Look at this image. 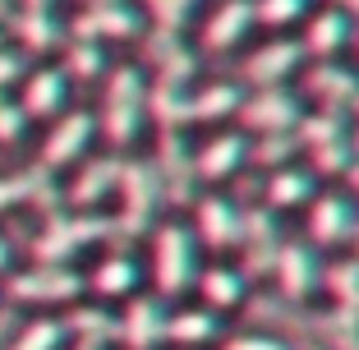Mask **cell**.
I'll return each instance as SVG.
<instances>
[{"instance_id":"1","label":"cell","mask_w":359,"mask_h":350,"mask_svg":"<svg viewBox=\"0 0 359 350\" xmlns=\"http://www.w3.org/2000/svg\"><path fill=\"white\" fill-rule=\"evenodd\" d=\"M97 134L111 148H129L143 125H148V79L138 65H116L106 69V88H102V107H97Z\"/></svg>"},{"instance_id":"2","label":"cell","mask_w":359,"mask_h":350,"mask_svg":"<svg viewBox=\"0 0 359 350\" xmlns=\"http://www.w3.org/2000/svg\"><path fill=\"white\" fill-rule=\"evenodd\" d=\"M102 240H116L111 217H102V213H46L42 231L32 235V263L74 267V258Z\"/></svg>"},{"instance_id":"3","label":"cell","mask_w":359,"mask_h":350,"mask_svg":"<svg viewBox=\"0 0 359 350\" xmlns=\"http://www.w3.org/2000/svg\"><path fill=\"white\" fill-rule=\"evenodd\" d=\"M116 198H120V213L111 217V231L116 240H138L157 226V203H161V180L152 161L134 157L120 166V184H116Z\"/></svg>"},{"instance_id":"4","label":"cell","mask_w":359,"mask_h":350,"mask_svg":"<svg viewBox=\"0 0 359 350\" xmlns=\"http://www.w3.org/2000/svg\"><path fill=\"white\" fill-rule=\"evenodd\" d=\"M83 272L79 267H55V263H28L14 267L5 281V299L28 309H69L83 299Z\"/></svg>"},{"instance_id":"5","label":"cell","mask_w":359,"mask_h":350,"mask_svg":"<svg viewBox=\"0 0 359 350\" xmlns=\"http://www.w3.org/2000/svg\"><path fill=\"white\" fill-rule=\"evenodd\" d=\"M152 281L157 295H184L198 281V240L184 222L152 226Z\"/></svg>"},{"instance_id":"6","label":"cell","mask_w":359,"mask_h":350,"mask_svg":"<svg viewBox=\"0 0 359 350\" xmlns=\"http://www.w3.org/2000/svg\"><path fill=\"white\" fill-rule=\"evenodd\" d=\"M93 138H97L93 111L69 107L65 116L51 120V129H46V138H42V152H37V166H42L46 175H55V170H74L79 161H88Z\"/></svg>"},{"instance_id":"7","label":"cell","mask_w":359,"mask_h":350,"mask_svg":"<svg viewBox=\"0 0 359 350\" xmlns=\"http://www.w3.org/2000/svg\"><path fill=\"white\" fill-rule=\"evenodd\" d=\"M143 32V14L129 5V0H93V5H83V10L69 19V37H79V42H129V37H138Z\"/></svg>"},{"instance_id":"8","label":"cell","mask_w":359,"mask_h":350,"mask_svg":"<svg viewBox=\"0 0 359 350\" xmlns=\"http://www.w3.org/2000/svg\"><path fill=\"white\" fill-rule=\"evenodd\" d=\"M304 107L290 88H258L254 97H240V125L254 134H295Z\"/></svg>"},{"instance_id":"9","label":"cell","mask_w":359,"mask_h":350,"mask_svg":"<svg viewBox=\"0 0 359 350\" xmlns=\"http://www.w3.org/2000/svg\"><path fill=\"white\" fill-rule=\"evenodd\" d=\"M299 65H304V46H299V37H272V42H263L258 51L244 55L240 74L244 83L254 88H285V79L299 74Z\"/></svg>"},{"instance_id":"10","label":"cell","mask_w":359,"mask_h":350,"mask_svg":"<svg viewBox=\"0 0 359 350\" xmlns=\"http://www.w3.org/2000/svg\"><path fill=\"white\" fill-rule=\"evenodd\" d=\"M138 281H143V267H138V258L129 254L125 244L106 249V254L93 263V272H83V286L97 295V304L134 299V295H138Z\"/></svg>"},{"instance_id":"11","label":"cell","mask_w":359,"mask_h":350,"mask_svg":"<svg viewBox=\"0 0 359 350\" xmlns=\"http://www.w3.org/2000/svg\"><path fill=\"white\" fill-rule=\"evenodd\" d=\"M19 107H23V116H28V125L32 120H46V125H51L55 116L69 111V79L60 74V65H37V69L23 74Z\"/></svg>"},{"instance_id":"12","label":"cell","mask_w":359,"mask_h":350,"mask_svg":"<svg viewBox=\"0 0 359 350\" xmlns=\"http://www.w3.org/2000/svg\"><path fill=\"white\" fill-rule=\"evenodd\" d=\"M116 341H125V350H157L166 341V304H161V295L125 299V314H116Z\"/></svg>"},{"instance_id":"13","label":"cell","mask_w":359,"mask_h":350,"mask_svg":"<svg viewBox=\"0 0 359 350\" xmlns=\"http://www.w3.org/2000/svg\"><path fill=\"white\" fill-rule=\"evenodd\" d=\"M120 166H125L120 157H88V161H79V175L65 184L69 213H97L106 198H116Z\"/></svg>"},{"instance_id":"14","label":"cell","mask_w":359,"mask_h":350,"mask_svg":"<svg viewBox=\"0 0 359 350\" xmlns=\"http://www.w3.org/2000/svg\"><path fill=\"white\" fill-rule=\"evenodd\" d=\"M240 217L244 208H235L226 194H208L194 203V240L208 244L212 254H226L231 244H240Z\"/></svg>"},{"instance_id":"15","label":"cell","mask_w":359,"mask_h":350,"mask_svg":"<svg viewBox=\"0 0 359 350\" xmlns=\"http://www.w3.org/2000/svg\"><path fill=\"white\" fill-rule=\"evenodd\" d=\"M240 249H244V263H249L254 276L272 272L276 249H281V226H276L272 208H244V217H240Z\"/></svg>"},{"instance_id":"16","label":"cell","mask_w":359,"mask_h":350,"mask_svg":"<svg viewBox=\"0 0 359 350\" xmlns=\"http://www.w3.org/2000/svg\"><path fill=\"white\" fill-rule=\"evenodd\" d=\"M276 286H281L285 299H309L318 290V281H323V267H318V254L309 249L304 240H290L276 249Z\"/></svg>"},{"instance_id":"17","label":"cell","mask_w":359,"mask_h":350,"mask_svg":"<svg viewBox=\"0 0 359 350\" xmlns=\"http://www.w3.org/2000/svg\"><path fill=\"white\" fill-rule=\"evenodd\" d=\"M249 28H254V0H222L203 19L198 42L203 51H231V46H240L249 37Z\"/></svg>"},{"instance_id":"18","label":"cell","mask_w":359,"mask_h":350,"mask_svg":"<svg viewBox=\"0 0 359 350\" xmlns=\"http://www.w3.org/2000/svg\"><path fill=\"white\" fill-rule=\"evenodd\" d=\"M152 170H157L166 198H175V203L194 198V180H198V175H194V157H189V148H184V134H161Z\"/></svg>"},{"instance_id":"19","label":"cell","mask_w":359,"mask_h":350,"mask_svg":"<svg viewBox=\"0 0 359 350\" xmlns=\"http://www.w3.org/2000/svg\"><path fill=\"white\" fill-rule=\"evenodd\" d=\"M148 65H152V74H157V83H189L194 79V69H198V55L184 46V37L180 32H161V28H152L148 32Z\"/></svg>"},{"instance_id":"20","label":"cell","mask_w":359,"mask_h":350,"mask_svg":"<svg viewBox=\"0 0 359 350\" xmlns=\"http://www.w3.org/2000/svg\"><path fill=\"white\" fill-rule=\"evenodd\" d=\"M355 222H359V213H355V203H350L346 194H323V198L309 203V235H313V244H323V249L350 240Z\"/></svg>"},{"instance_id":"21","label":"cell","mask_w":359,"mask_h":350,"mask_svg":"<svg viewBox=\"0 0 359 350\" xmlns=\"http://www.w3.org/2000/svg\"><path fill=\"white\" fill-rule=\"evenodd\" d=\"M350 37H355V19L332 10V5H323V10L309 14V28H304V37H299V46H304V55L337 60L341 46H350Z\"/></svg>"},{"instance_id":"22","label":"cell","mask_w":359,"mask_h":350,"mask_svg":"<svg viewBox=\"0 0 359 350\" xmlns=\"http://www.w3.org/2000/svg\"><path fill=\"white\" fill-rule=\"evenodd\" d=\"M304 88L323 102V111H346V107L359 102V74L341 60H318L313 69H309Z\"/></svg>"},{"instance_id":"23","label":"cell","mask_w":359,"mask_h":350,"mask_svg":"<svg viewBox=\"0 0 359 350\" xmlns=\"http://www.w3.org/2000/svg\"><path fill=\"white\" fill-rule=\"evenodd\" d=\"M244 161H249V138L244 134H212L194 157V175L217 184V180H231Z\"/></svg>"},{"instance_id":"24","label":"cell","mask_w":359,"mask_h":350,"mask_svg":"<svg viewBox=\"0 0 359 350\" xmlns=\"http://www.w3.org/2000/svg\"><path fill=\"white\" fill-rule=\"evenodd\" d=\"M5 28L14 32V42H19L23 55H46L65 42V28L55 19V10H14Z\"/></svg>"},{"instance_id":"25","label":"cell","mask_w":359,"mask_h":350,"mask_svg":"<svg viewBox=\"0 0 359 350\" xmlns=\"http://www.w3.org/2000/svg\"><path fill=\"white\" fill-rule=\"evenodd\" d=\"M55 175H46L42 166L32 170H19V175H0V213H14V208H32V203H42L46 213H55Z\"/></svg>"},{"instance_id":"26","label":"cell","mask_w":359,"mask_h":350,"mask_svg":"<svg viewBox=\"0 0 359 350\" xmlns=\"http://www.w3.org/2000/svg\"><path fill=\"white\" fill-rule=\"evenodd\" d=\"M313 189H318V175L304 166H276L263 184V198L272 213L281 208H299V203H313Z\"/></svg>"},{"instance_id":"27","label":"cell","mask_w":359,"mask_h":350,"mask_svg":"<svg viewBox=\"0 0 359 350\" xmlns=\"http://www.w3.org/2000/svg\"><path fill=\"white\" fill-rule=\"evenodd\" d=\"M65 332L69 341H83V346H111L116 341V314L111 304H69L65 314Z\"/></svg>"},{"instance_id":"28","label":"cell","mask_w":359,"mask_h":350,"mask_svg":"<svg viewBox=\"0 0 359 350\" xmlns=\"http://www.w3.org/2000/svg\"><path fill=\"white\" fill-rule=\"evenodd\" d=\"M198 295H203V309H212V314H222V309H235L244 299V290H249V281H244V272H235V267H208V272H198Z\"/></svg>"},{"instance_id":"29","label":"cell","mask_w":359,"mask_h":350,"mask_svg":"<svg viewBox=\"0 0 359 350\" xmlns=\"http://www.w3.org/2000/svg\"><path fill=\"white\" fill-rule=\"evenodd\" d=\"M69 346V332H65V318L55 314H32L14 328V337L5 341V350H65Z\"/></svg>"},{"instance_id":"30","label":"cell","mask_w":359,"mask_h":350,"mask_svg":"<svg viewBox=\"0 0 359 350\" xmlns=\"http://www.w3.org/2000/svg\"><path fill=\"white\" fill-rule=\"evenodd\" d=\"M222 337V318L212 309H180V314H166V341L175 346H208V341Z\"/></svg>"},{"instance_id":"31","label":"cell","mask_w":359,"mask_h":350,"mask_svg":"<svg viewBox=\"0 0 359 350\" xmlns=\"http://www.w3.org/2000/svg\"><path fill=\"white\" fill-rule=\"evenodd\" d=\"M240 97L244 88L235 79H212L198 93H189V120H222L231 111H240Z\"/></svg>"},{"instance_id":"32","label":"cell","mask_w":359,"mask_h":350,"mask_svg":"<svg viewBox=\"0 0 359 350\" xmlns=\"http://www.w3.org/2000/svg\"><path fill=\"white\" fill-rule=\"evenodd\" d=\"M60 74L69 79V83H93V79H106V46L69 37V42H65Z\"/></svg>"},{"instance_id":"33","label":"cell","mask_w":359,"mask_h":350,"mask_svg":"<svg viewBox=\"0 0 359 350\" xmlns=\"http://www.w3.org/2000/svg\"><path fill=\"white\" fill-rule=\"evenodd\" d=\"M323 286H332V299L337 309H350L359 314V258H341L323 272Z\"/></svg>"},{"instance_id":"34","label":"cell","mask_w":359,"mask_h":350,"mask_svg":"<svg viewBox=\"0 0 359 350\" xmlns=\"http://www.w3.org/2000/svg\"><path fill=\"white\" fill-rule=\"evenodd\" d=\"M299 19H309V0H254V23L272 32H285Z\"/></svg>"},{"instance_id":"35","label":"cell","mask_w":359,"mask_h":350,"mask_svg":"<svg viewBox=\"0 0 359 350\" xmlns=\"http://www.w3.org/2000/svg\"><path fill=\"white\" fill-rule=\"evenodd\" d=\"M143 19H152V28L161 32H180V23L189 19V5L194 0H129Z\"/></svg>"},{"instance_id":"36","label":"cell","mask_w":359,"mask_h":350,"mask_svg":"<svg viewBox=\"0 0 359 350\" xmlns=\"http://www.w3.org/2000/svg\"><path fill=\"white\" fill-rule=\"evenodd\" d=\"M295 152H299V138L295 134H263L254 148H249V157H254L258 166H285Z\"/></svg>"},{"instance_id":"37","label":"cell","mask_w":359,"mask_h":350,"mask_svg":"<svg viewBox=\"0 0 359 350\" xmlns=\"http://www.w3.org/2000/svg\"><path fill=\"white\" fill-rule=\"evenodd\" d=\"M23 134H28V116H23V107L14 102V97H0V148L23 143Z\"/></svg>"},{"instance_id":"38","label":"cell","mask_w":359,"mask_h":350,"mask_svg":"<svg viewBox=\"0 0 359 350\" xmlns=\"http://www.w3.org/2000/svg\"><path fill=\"white\" fill-rule=\"evenodd\" d=\"M323 328H327V337H332V346H337V350H359V314L337 309Z\"/></svg>"},{"instance_id":"39","label":"cell","mask_w":359,"mask_h":350,"mask_svg":"<svg viewBox=\"0 0 359 350\" xmlns=\"http://www.w3.org/2000/svg\"><path fill=\"white\" fill-rule=\"evenodd\" d=\"M23 74H28V55L19 46H0V97L10 93L14 83H23Z\"/></svg>"},{"instance_id":"40","label":"cell","mask_w":359,"mask_h":350,"mask_svg":"<svg viewBox=\"0 0 359 350\" xmlns=\"http://www.w3.org/2000/svg\"><path fill=\"white\" fill-rule=\"evenodd\" d=\"M226 350H290V346L276 337H263V332H240V337L226 341Z\"/></svg>"},{"instance_id":"41","label":"cell","mask_w":359,"mask_h":350,"mask_svg":"<svg viewBox=\"0 0 359 350\" xmlns=\"http://www.w3.org/2000/svg\"><path fill=\"white\" fill-rule=\"evenodd\" d=\"M19 267V249H14V240L5 231H0V286L10 281V272Z\"/></svg>"},{"instance_id":"42","label":"cell","mask_w":359,"mask_h":350,"mask_svg":"<svg viewBox=\"0 0 359 350\" xmlns=\"http://www.w3.org/2000/svg\"><path fill=\"white\" fill-rule=\"evenodd\" d=\"M332 10H341V14H350V19H359V0H327Z\"/></svg>"},{"instance_id":"43","label":"cell","mask_w":359,"mask_h":350,"mask_svg":"<svg viewBox=\"0 0 359 350\" xmlns=\"http://www.w3.org/2000/svg\"><path fill=\"white\" fill-rule=\"evenodd\" d=\"M14 10H51V0H14Z\"/></svg>"},{"instance_id":"44","label":"cell","mask_w":359,"mask_h":350,"mask_svg":"<svg viewBox=\"0 0 359 350\" xmlns=\"http://www.w3.org/2000/svg\"><path fill=\"white\" fill-rule=\"evenodd\" d=\"M10 14H14V0H0V23H10Z\"/></svg>"},{"instance_id":"45","label":"cell","mask_w":359,"mask_h":350,"mask_svg":"<svg viewBox=\"0 0 359 350\" xmlns=\"http://www.w3.org/2000/svg\"><path fill=\"white\" fill-rule=\"evenodd\" d=\"M350 184L359 189V161H350Z\"/></svg>"},{"instance_id":"46","label":"cell","mask_w":359,"mask_h":350,"mask_svg":"<svg viewBox=\"0 0 359 350\" xmlns=\"http://www.w3.org/2000/svg\"><path fill=\"white\" fill-rule=\"evenodd\" d=\"M65 350H102V346H83V341H69Z\"/></svg>"},{"instance_id":"47","label":"cell","mask_w":359,"mask_h":350,"mask_svg":"<svg viewBox=\"0 0 359 350\" xmlns=\"http://www.w3.org/2000/svg\"><path fill=\"white\" fill-rule=\"evenodd\" d=\"M350 42H355V46H359V23H355V37H350Z\"/></svg>"},{"instance_id":"48","label":"cell","mask_w":359,"mask_h":350,"mask_svg":"<svg viewBox=\"0 0 359 350\" xmlns=\"http://www.w3.org/2000/svg\"><path fill=\"white\" fill-rule=\"evenodd\" d=\"M350 235H355V244H359V222H355V231H350Z\"/></svg>"},{"instance_id":"49","label":"cell","mask_w":359,"mask_h":350,"mask_svg":"<svg viewBox=\"0 0 359 350\" xmlns=\"http://www.w3.org/2000/svg\"><path fill=\"white\" fill-rule=\"evenodd\" d=\"M355 111H359V102H355ZM355 148H359V134H355Z\"/></svg>"}]
</instances>
